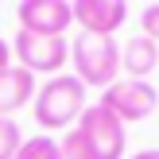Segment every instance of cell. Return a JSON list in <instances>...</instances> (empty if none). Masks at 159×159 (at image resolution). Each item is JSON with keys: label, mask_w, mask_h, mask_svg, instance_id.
I'll return each mask as SVG.
<instances>
[{"label": "cell", "mask_w": 159, "mask_h": 159, "mask_svg": "<svg viewBox=\"0 0 159 159\" xmlns=\"http://www.w3.org/2000/svg\"><path fill=\"white\" fill-rule=\"evenodd\" d=\"M70 62H74V78L82 85H97L109 89L120 74V47L113 35H78L70 43Z\"/></svg>", "instance_id": "2"}, {"label": "cell", "mask_w": 159, "mask_h": 159, "mask_svg": "<svg viewBox=\"0 0 159 159\" xmlns=\"http://www.w3.org/2000/svg\"><path fill=\"white\" fill-rule=\"evenodd\" d=\"M8 66H12V47L0 39V70H8Z\"/></svg>", "instance_id": "14"}, {"label": "cell", "mask_w": 159, "mask_h": 159, "mask_svg": "<svg viewBox=\"0 0 159 159\" xmlns=\"http://www.w3.org/2000/svg\"><path fill=\"white\" fill-rule=\"evenodd\" d=\"M70 62V43L62 35H31V31H16V66L27 74H51Z\"/></svg>", "instance_id": "3"}, {"label": "cell", "mask_w": 159, "mask_h": 159, "mask_svg": "<svg viewBox=\"0 0 159 159\" xmlns=\"http://www.w3.org/2000/svg\"><path fill=\"white\" fill-rule=\"evenodd\" d=\"M159 66V43H152L148 35H136L120 47V70L132 82H148V74Z\"/></svg>", "instance_id": "9"}, {"label": "cell", "mask_w": 159, "mask_h": 159, "mask_svg": "<svg viewBox=\"0 0 159 159\" xmlns=\"http://www.w3.org/2000/svg\"><path fill=\"white\" fill-rule=\"evenodd\" d=\"M97 105L109 109L116 120L132 124V120H148V116L159 109V93H155L148 82H132V78H124V82H120V78H116V82L101 93Z\"/></svg>", "instance_id": "4"}, {"label": "cell", "mask_w": 159, "mask_h": 159, "mask_svg": "<svg viewBox=\"0 0 159 159\" xmlns=\"http://www.w3.org/2000/svg\"><path fill=\"white\" fill-rule=\"evenodd\" d=\"M23 148V128L12 120H0V159H16V152Z\"/></svg>", "instance_id": "11"}, {"label": "cell", "mask_w": 159, "mask_h": 159, "mask_svg": "<svg viewBox=\"0 0 159 159\" xmlns=\"http://www.w3.org/2000/svg\"><path fill=\"white\" fill-rule=\"evenodd\" d=\"M140 27H144V35L159 43V4H148L144 12H140Z\"/></svg>", "instance_id": "13"}, {"label": "cell", "mask_w": 159, "mask_h": 159, "mask_svg": "<svg viewBox=\"0 0 159 159\" xmlns=\"http://www.w3.org/2000/svg\"><path fill=\"white\" fill-rule=\"evenodd\" d=\"M132 159H159V148H148V152H136Z\"/></svg>", "instance_id": "15"}, {"label": "cell", "mask_w": 159, "mask_h": 159, "mask_svg": "<svg viewBox=\"0 0 159 159\" xmlns=\"http://www.w3.org/2000/svg\"><path fill=\"white\" fill-rule=\"evenodd\" d=\"M74 20L85 35H113L128 20L124 0H74Z\"/></svg>", "instance_id": "7"}, {"label": "cell", "mask_w": 159, "mask_h": 159, "mask_svg": "<svg viewBox=\"0 0 159 159\" xmlns=\"http://www.w3.org/2000/svg\"><path fill=\"white\" fill-rule=\"evenodd\" d=\"M78 132L89 140L93 155L97 159H124V148H128V132H124V120H116L109 109L89 105L78 120Z\"/></svg>", "instance_id": "5"}, {"label": "cell", "mask_w": 159, "mask_h": 159, "mask_svg": "<svg viewBox=\"0 0 159 159\" xmlns=\"http://www.w3.org/2000/svg\"><path fill=\"white\" fill-rule=\"evenodd\" d=\"M35 74H27L23 66L0 70V120H12V113H20L23 105L35 101Z\"/></svg>", "instance_id": "8"}, {"label": "cell", "mask_w": 159, "mask_h": 159, "mask_svg": "<svg viewBox=\"0 0 159 159\" xmlns=\"http://www.w3.org/2000/svg\"><path fill=\"white\" fill-rule=\"evenodd\" d=\"M16 20H20V31H31V35H66V27L74 23V4L70 0H23L16 4Z\"/></svg>", "instance_id": "6"}, {"label": "cell", "mask_w": 159, "mask_h": 159, "mask_svg": "<svg viewBox=\"0 0 159 159\" xmlns=\"http://www.w3.org/2000/svg\"><path fill=\"white\" fill-rule=\"evenodd\" d=\"M85 109H89V101H85V85L78 82L74 74H54V78H47V82L35 89V101H31L35 124L43 132L70 128L74 120H82Z\"/></svg>", "instance_id": "1"}, {"label": "cell", "mask_w": 159, "mask_h": 159, "mask_svg": "<svg viewBox=\"0 0 159 159\" xmlns=\"http://www.w3.org/2000/svg\"><path fill=\"white\" fill-rule=\"evenodd\" d=\"M16 159H62V144L51 136H31V140H23Z\"/></svg>", "instance_id": "10"}, {"label": "cell", "mask_w": 159, "mask_h": 159, "mask_svg": "<svg viewBox=\"0 0 159 159\" xmlns=\"http://www.w3.org/2000/svg\"><path fill=\"white\" fill-rule=\"evenodd\" d=\"M62 159H97V155H93L89 140L74 128V132H66V140H62Z\"/></svg>", "instance_id": "12"}]
</instances>
